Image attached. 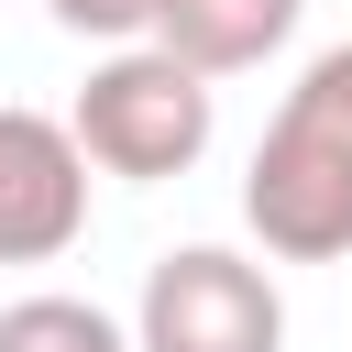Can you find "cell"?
<instances>
[{
	"instance_id": "obj_1",
	"label": "cell",
	"mask_w": 352,
	"mask_h": 352,
	"mask_svg": "<svg viewBox=\"0 0 352 352\" xmlns=\"http://www.w3.org/2000/svg\"><path fill=\"white\" fill-rule=\"evenodd\" d=\"M242 220L275 264H341L352 253V44L308 55L297 88L275 99L253 176H242Z\"/></svg>"
},
{
	"instance_id": "obj_6",
	"label": "cell",
	"mask_w": 352,
	"mask_h": 352,
	"mask_svg": "<svg viewBox=\"0 0 352 352\" xmlns=\"http://www.w3.org/2000/svg\"><path fill=\"white\" fill-rule=\"evenodd\" d=\"M0 352H132V330L110 319V308H88V297H11L0 308Z\"/></svg>"
},
{
	"instance_id": "obj_7",
	"label": "cell",
	"mask_w": 352,
	"mask_h": 352,
	"mask_svg": "<svg viewBox=\"0 0 352 352\" xmlns=\"http://www.w3.org/2000/svg\"><path fill=\"white\" fill-rule=\"evenodd\" d=\"M66 33H88V44H132L143 22H154V0H44Z\"/></svg>"
},
{
	"instance_id": "obj_3",
	"label": "cell",
	"mask_w": 352,
	"mask_h": 352,
	"mask_svg": "<svg viewBox=\"0 0 352 352\" xmlns=\"http://www.w3.org/2000/svg\"><path fill=\"white\" fill-rule=\"evenodd\" d=\"M132 352H286V297L231 242H176L143 275Z\"/></svg>"
},
{
	"instance_id": "obj_2",
	"label": "cell",
	"mask_w": 352,
	"mask_h": 352,
	"mask_svg": "<svg viewBox=\"0 0 352 352\" xmlns=\"http://www.w3.org/2000/svg\"><path fill=\"white\" fill-rule=\"evenodd\" d=\"M66 132H77V154H88L99 176L165 187V176H187V165L209 154L220 99H209V77H198V66H176L165 44H121V55H99V66H88V88H77Z\"/></svg>"
},
{
	"instance_id": "obj_5",
	"label": "cell",
	"mask_w": 352,
	"mask_h": 352,
	"mask_svg": "<svg viewBox=\"0 0 352 352\" xmlns=\"http://www.w3.org/2000/svg\"><path fill=\"white\" fill-rule=\"evenodd\" d=\"M297 11H308V0H154L143 44H165V55L198 66V77H242V66H264V55L297 33Z\"/></svg>"
},
{
	"instance_id": "obj_4",
	"label": "cell",
	"mask_w": 352,
	"mask_h": 352,
	"mask_svg": "<svg viewBox=\"0 0 352 352\" xmlns=\"http://www.w3.org/2000/svg\"><path fill=\"white\" fill-rule=\"evenodd\" d=\"M88 231V154L55 110L0 99V264H55Z\"/></svg>"
}]
</instances>
